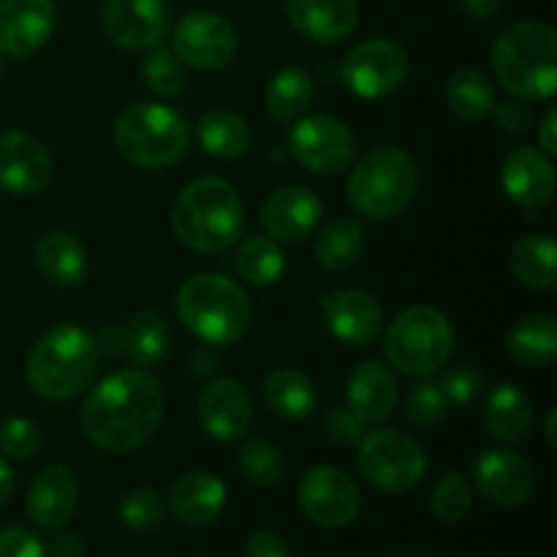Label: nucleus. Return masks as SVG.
I'll return each mask as SVG.
<instances>
[{
	"label": "nucleus",
	"instance_id": "f8f14e48",
	"mask_svg": "<svg viewBox=\"0 0 557 557\" xmlns=\"http://www.w3.org/2000/svg\"><path fill=\"white\" fill-rule=\"evenodd\" d=\"M172 52L180 63L190 69L215 71L223 69L237 54V33L232 22L212 11H196L183 16L172 33Z\"/></svg>",
	"mask_w": 557,
	"mask_h": 557
},
{
	"label": "nucleus",
	"instance_id": "864d4df0",
	"mask_svg": "<svg viewBox=\"0 0 557 557\" xmlns=\"http://www.w3.org/2000/svg\"><path fill=\"white\" fill-rule=\"evenodd\" d=\"M555 417H557V411L553 408V411L547 413V428H544V433H547L549 446H557V438H555Z\"/></svg>",
	"mask_w": 557,
	"mask_h": 557
},
{
	"label": "nucleus",
	"instance_id": "79ce46f5",
	"mask_svg": "<svg viewBox=\"0 0 557 557\" xmlns=\"http://www.w3.org/2000/svg\"><path fill=\"white\" fill-rule=\"evenodd\" d=\"M41 449V430L30 419H9L0 424V451L16 460H27Z\"/></svg>",
	"mask_w": 557,
	"mask_h": 557
},
{
	"label": "nucleus",
	"instance_id": "ddd939ff",
	"mask_svg": "<svg viewBox=\"0 0 557 557\" xmlns=\"http://www.w3.org/2000/svg\"><path fill=\"white\" fill-rule=\"evenodd\" d=\"M299 504L305 515L324 528H343L357 520L362 493L348 473L337 468H313L299 484Z\"/></svg>",
	"mask_w": 557,
	"mask_h": 557
},
{
	"label": "nucleus",
	"instance_id": "c03bdc74",
	"mask_svg": "<svg viewBox=\"0 0 557 557\" xmlns=\"http://www.w3.org/2000/svg\"><path fill=\"white\" fill-rule=\"evenodd\" d=\"M41 539L27 528H3L0 531V557H44Z\"/></svg>",
	"mask_w": 557,
	"mask_h": 557
},
{
	"label": "nucleus",
	"instance_id": "412c9836",
	"mask_svg": "<svg viewBox=\"0 0 557 557\" xmlns=\"http://www.w3.org/2000/svg\"><path fill=\"white\" fill-rule=\"evenodd\" d=\"M321 199L305 185H286L275 190L261 207V223L264 232L275 243H297L313 234L321 218Z\"/></svg>",
	"mask_w": 557,
	"mask_h": 557
},
{
	"label": "nucleus",
	"instance_id": "6e6552de",
	"mask_svg": "<svg viewBox=\"0 0 557 557\" xmlns=\"http://www.w3.org/2000/svg\"><path fill=\"white\" fill-rule=\"evenodd\" d=\"M384 351L400 373L424 379L449 362L455 351V332L441 310L417 305L392 321L384 337Z\"/></svg>",
	"mask_w": 557,
	"mask_h": 557
},
{
	"label": "nucleus",
	"instance_id": "a878e982",
	"mask_svg": "<svg viewBox=\"0 0 557 557\" xmlns=\"http://www.w3.org/2000/svg\"><path fill=\"white\" fill-rule=\"evenodd\" d=\"M226 504V487L207 471H190L174 482L169 506L183 525H207L221 515Z\"/></svg>",
	"mask_w": 557,
	"mask_h": 557
},
{
	"label": "nucleus",
	"instance_id": "423d86ee",
	"mask_svg": "<svg viewBox=\"0 0 557 557\" xmlns=\"http://www.w3.org/2000/svg\"><path fill=\"white\" fill-rule=\"evenodd\" d=\"M114 145L139 169L174 166L188 150V123L166 103H134L117 117Z\"/></svg>",
	"mask_w": 557,
	"mask_h": 557
},
{
	"label": "nucleus",
	"instance_id": "aec40b11",
	"mask_svg": "<svg viewBox=\"0 0 557 557\" xmlns=\"http://www.w3.org/2000/svg\"><path fill=\"white\" fill-rule=\"evenodd\" d=\"M199 422L212 438L237 441L253 422V406L245 386L234 379H218L199 395Z\"/></svg>",
	"mask_w": 557,
	"mask_h": 557
},
{
	"label": "nucleus",
	"instance_id": "8fccbe9b",
	"mask_svg": "<svg viewBox=\"0 0 557 557\" xmlns=\"http://www.w3.org/2000/svg\"><path fill=\"white\" fill-rule=\"evenodd\" d=\"M504 5V0H462V9L473 16V20H490Z\"/></svg>",
	"mask_w": 557,
	"mask_h": 557
},
{
	"label": "nucleus",
	"instance_id": "473e14b6",
	"mask_svg": "<svg viewBox=\"0 0 557 557\" xmlns=\"http://www.w3.org/2000/svg\"><path fill=\"white\" fill-rule=\"evenodd\" d=\"M199 134L201 147L210 156L223 158H239L250 147V128L239 114L226 112V109H215V112H207L199 120Z\"/></svg>",
	"mask_w": 557,
	"mask_h": 557
},
{
	"label": "nucleus",
	"instance_id": "c756f323",
	"mask_svg": "<svg viewBox=\"0 0 557 557\" xmlns=\"http://www.w3.org/2000/svg\"><path fill=\"white\" fill-rule=\"evenodd\" d=\"M315 96V85L308 71L283 69L277 71L267 87V109L277 123H297L310 109Z\"/></svg>",
	"mask_w": 557,
	"mask_h": 557
},
{
	"label": "nucleus",
	"instance_id": "f257e3e1",
	"mask_svg": "<svg viewBox=\"0 0 557 557\" xmlns=\"http://www.w3.org/2000/svg\"><path fill=\"white\" fill-rule=\"evenodd\" d=\"M163 419V389L141 368L107 375L79 411L82 430L103 451H134L156 435Z\"/></svg>",
	"mask_w": 557,
	"mask_h": 557
},
{
	"label": "nucleus",
	"instance_id": "7c9ffc66",
	"mask_svg": "<svg viewBox=\"0 0 557 557\" xmlns=\"http://www.w3.org/2000/svg\"><path fill=\"white\" fill-rule=\"evenodd\" d=\"M515 277L531 288H553L557 283V245L549 237H522L511 248Z\"/></svg>",
	"mask_w": 557,
	"mask_h": 557
},
{
	"label": "nucleus",
	"instance_id": "393cba45",
	"mask_svg": "<svg viewBox=\"0 0 557 557\" xmlns=\"http://www.w3.org/2000/svg\"><path fill=\"white\" fill-rule=\"evenodd\" d=\"M348 411L362 424H381L397 406V381L381 362H362L348 379Z\"/></svg>",
	"mask_w": 557,
	"mask_h": 557
},
{
	"label": "nucleus",
	"instance_id": "e433bc0d",
	"mask_svg": "<svg viewBox=\"0 0 557 557\" xmlns=\"http://www.w3.org/2000/svg\"><path fill=\"white\" fill-rule=\"evenodd\" d=\"M141 76L158 96L174 98L185 90V69L169 47H152L150 58L141 65Z\"/></svg>",
	"mask_w": 557,
	"mask_h": 557
},
{
	"label": "nucleus",
	"instance_id": "b1692460",
	"mask_svg": "<svg viewBox=\"0 0 557 557\" xmlns=\"http://www.w3.org/2000/svg\"><path fill=\"white\" fill-rule=\"evenodd\" d=\"M76 500H79V482L74 471L65 466H49L30 484L27 515L36 525L54 531L74 517Z\"/></svg>",
	"mask_w": 557,
	"mask_h": 557
},
{
	"label": "nucleus",
	"instance_id": "3c124183",
	"mask_svg": "<svg viewBox=\"0 0 557 557\" xmlns=\"http://www.w3.org/2000/svg\"><path fill=\"white\" fill-rule=\"evenodd\" d=\"M54 557H82V542L76 536H60L52 544Z\"/></svg>",
	"mask_w": 557,
	"mask_h": 557
},
{
	"label": "nucleus",
	"instance_id": "0eeeda50",
	"mask_svg": "<svg viewBox=\"0 0 557 557\" xmlns=\"http://www.w3.org/2000/svg\"><path fill=\"white\" fill-rule=\"evenodd\" d=\"M417 163L397 147H375L354 166L348 180V199L362 215L395 218L411 205L417 194Z\"/></svg>",
	"mask_w": 557,
	"mask_h": 557
},
{
	"label": "nucleus",
	"instance_id": "603ef678",
	"mask_svg": "<svg viewBox=\"0 0 557 557\" xmlns=\"http://www.w3.org/2000/svg\"><path fill=\"white\" fill-rule=\"evenodd\" d=\"M11 493H14V473H11V468L0 460V506L11 498Z\"/></svg>",
	"mask_w": 557,
	"mask_h": 557
},
{
	"label": "nucleus",
	"instance_id": "37998d69",
	"mask_svg": "<svg viewBox=\"0 0 557 557\" xmlns=\"http://www.w3.org/2000/svg\"><path fill=\"white\" fill-rule=\"evenodd\" d=\"M438 386L449 406H466V403H471L473 397L482 392L484 379L482 373L473 368H455L449 370V373L441 375Z\"/></svg>",
	"mask_w": 557,
	"mask_h": 557
},
{
	"label": "nucleus",
	"instance_id": "de8ad7c7",
	"mask_svg": "<svg viewBox=\"0 0 557 557\" xmlns=\"http://www.w3.org/2000/svg\"><path fill=\"white\" fill-rule=\"evenodd\" d=\"M245 557H288V547L277 533L259 531L250 536L248 547H245Z\"/></svg>",
	"mask_w": 557,
	"mask_h": 557
},
{
	"label": "nucleus",
	"instance_id": "2eb2a0df",
	"mask_svg": "<svg viewBox=\"0 0 557 557\" xmlns=\"http://www.w3.org/2000/svg\"><path fill=\"white\" fill-rule=\"evenodd\" d=\"M54 25L52 0H0V54L30 58L52 38Z\"/></svg>",
	"mask_w": 557,
	"mask_h": 557
},
{
	"label": "nucleus",
	"instance_id": "cd10ccee",
	"mask_svg": "<svg viewBox=\"0 0 557 557\" xmlns=\"http://www.w3.org/2000/svg\"><path fill=\"white\" fill-rule=\"evenodd\" d=\"M36 261L41 275L58 286H74L85 277L87 253L79 239L69 232H47L38 239Z\"/></svg>",
	"mask_w": 557,
	"mask_h": 557
},
{
	"label": "nucleus",
	"instance_id": "f704fd0d",
	"mask_svg": "<svg viewBox=\"0 0 557 557\" xmlns=\"http://www.w3.org/2000/svg\"><path fill=\"white\" fill-rule=\"evenodd\" d=\"M446 101L457 117L484 120L495 109V87L482 71L460 69L446 85Z\"/></svg>",
	"mask_w": 557,
	"mask_h": 557
},
{
	"label": "nucleus",
	"instance_id": "4be33fe9",
	"mask_svg": "<svg viewBox=\"0 0 557 557\" xmlns=\"http://www.w3.org/2000/svg\"><path fill=\"white\" fill-rule=\"evenodd\" d=\"M321 308H324L332 335L348 346H370L384 326L379 302L359 288H341V292L326 294L321 299Z\"/></svg>",
	"mask_w": 557,
	"mask_h": 557
},
{
	"label": "nucleus",
	"instance_id": "f03ea898",
	"mask_svg": "<svg viewBox=\"0 0 557 557\" xmlns=\"http://www.w3.org/2000/svg\"><path fill=\"white\" fill-rule=\"evenodd\" d=\"M172 226L180 243L190 250L223 253L243 234V201L226 180L199 177L180 190L172 210Z\"/></svg>",
	"mask_w": 557,
	"mask_h": 557
},
{
	"label": "nucleus",
	"instance_id": "4468645a",
	"mask_svg": "<svg viewBox=\"0 0 557 557\" xmlns=\"http://www.w3.org/2000/svg\"><path fill=\"white\" fill-rule=\"evenodd\" d=\"M103 30L114 47L128 52L161 47L169 33V9L163 0H107Z\"/></svg>",
	"mask_w": 557,
	"mask_h": 557
},
{
	"label": "nucleus",
	"instance_id": "2f4dec72",
	"mask_svg": "<svg viewBox=\"0 0 557 557\" xmlns=\"http://www.w3.org/2000/svg\"><path fill=\"white\" fill-rule=\"evenodd\" d=\"M267 403L283 419H308L315 408V389L310 379L299 370L283 368L267 379Z\"/></svg>",
	"mask_w": 557,
	"mask_h": 557
},
{
	"label": "nucleus",
	"instance_id": "9d476101",
	"mask_svg": "<svg viewBox=\"0 0 557 557\" xmlns=\"http://www.w3.org/2000/svg\"><path fill=\"white\" fill-rule=\"evenodd\" d=\"M292 152L299 166L313 174L346 172L357 158V139L346 123L330 117V114H315V117H299L292 128Z\"/></svg>",
	"mask_w": 557,
	"mask_h": 557
},
{
	"label": "nucleus",
	"instance_id": "72a5a7b5",
	"mask_svg": "<svg viewBox=\"0 0 557 557\" xmlns=\"http://www.w3.org/2000/svg\"><path fill=\"white\" fill-rule=\"evenodd\" d=\"M364 228L354 218H337L330 226L321 228L319 243H315V261L324 270H348L354 261L362 256Z\"/></svg>",
	"mask_w": 557,
	"mask_h": 557
},
{
	"label": "nucleus",
	"instance_id": "a18cd8bd",
	"mask_svg": "<svg viewBox=\"0 0 557 557\" xmlns=\"http://www.w3.org/2000/svg\"><path fill=\"white\" fill-rule=\"evenodd\" d=\"M324 428H326V435H330V438L335 441V444H341V446L359 444V438L364 435L362 433L364 424L359 422V419L354 417L348 408H332V411L326 413Z\"/></svg>",
	"mask_w": 557,
	"mask_h": 557
},
{
	"label": "nucleus",
	"instance_id": "9b49d317",
	"mask_svg": "<svg viewBox=\"0 0 557 557\" xmlns=\"http://www.w3.org/2000/svg\"><path fill=\"white\" fill-rule=\"evenodd\" d=\"M341 74L354 96L384 98L406 82L408 54L389 38H370L346 54Z\"/></svg>",
	"mask_w": 557,
	"mask_h": 557
},
{
	"label": "nucleus",
	"instance_id": "ea45409f",
	"mask_svg": "<svg viewBox=\"0 0 557 557\" xmlns=\"http://www.w3.org/2000/svg\"><path fill=\"white\" fill-rule=\"evenodd\" d=\"M446 408H449V403H446L438 381H422V384H417L408 392L406 419L413 428L430 430L446 417Z\"/></svg>",
	"mask_w": 557,
	"mask_h": 557
},
{
	"label": "nucleus",
	"instance_id": "dca6fc26",
	"mask_svg": "<svg viewBox=\"0 0 557 557\" xmlns=\"http://www.w3.org/2000/svg\"><path fill=\"white\" fill-rule=\"evenodd\" d=\"M98 351L109 357H125L136 368H152L161 362L169 351V326L163 324L161 315L141 310L131 315L125 324L103 326L101 335L96 337Z\"/></svg>",
	"mask_w": 557,
	"mask_h": 557
},
{
	"label": "nucleus",
	"instance_id": "a19ab883",
	"mask_svg": "<svg viewBox=\"0 0 557 557\" xmlns=\"http://www.w3.org/2000/svg\"><path fill=\"white\" fill-rule=\"evenodd\" d=\"M163 500L156 490L141 487L134 493L125 495V500L120 504V520L136 533H150L156 531L163 522Z\"/></svg>",
	"mask_w": 557,
	"mask_h": 557
},
{
	"label": "nucleus",
	"instance_id": "20e7f679",
	"mask_svg": "<svg viewBox=\"0 0 557 557\" xmlns=\"http://www.w3.org/2000/svg\"><path fill=\"white\" fill-rule=\"evenodd\" d=\"M96 337L74 324L49 330L27 357V384L44 400H71L92 384L98 373Z\"/></svg>",
	"mask_w": 557,
	"mask_h": 557
},
{
	"label": "nucleus",
	"instance_id": "c9c22d12",
	"mask_svg": "<svg viewBox=\"0 0 557 557\" xmlns=\"http://www.w3.org/2000/svg\"><path fill=\"white\" fill-rule=\"evenodd\" d=\"M237 270L253 286H270L286 270V256L281 243L272 237H250L245 239L237 253Z\"/></svg>",
	"mask_w": 557,
	"mask_h": 557
},
{
	"label": "nucleus",
	"instance_id": "7ed1b4c3",
	"mask_svg": "<svg viewBox=\"0 0 557 557\" xmlns=\"http://www.w3.org/2000/svg\"><path fill=\"white\" fill-rule=\"evenodd\" d=\"M495 79L522 101H544L557 90V33L536 20L506 27L493 44Z\"/></svg>",
	"mask_w": 557,
	"mask_h": 557
},
{
	"label": "nucleus",
	"instance_id": "5701e85b",
	"mask_svg": "<svg viewBox=\"0 0 557 557\" xmlns=\"http://www.w3.org/2000/svg\"><path fill=\"white\" fill-rule=\"evenodd\" d=\"M294 30L315 44H341L357 30V0H286Z\"/></svg>",
	"mask_w": 557,
	"mask_h": 557
},
{
	"label": "nucleus",
	"instance_id": "39448f33",
	"mask_svg": "<svg viewBox=\"0 0 557 557\" xmlns=\"http://www.w3.org/2000/svg\"><path fill=\"white\" fill-rule=\"evenodd\" d=\"M177 313L207 346H232L250 324V299L232 277L201 272L180 288Z\"/></svg>",
	"mask_w": 557,
	"mask_h": 557
},
{
	"label": "nucleus",
	"instance_id": "09e8293b",
	"mask_svg": "<svg viewBox=\"0 0 557 557\" xmlns=\"http://www.w3.org/2000/svg\"><path fill=\"white\" fill-rule=\"evenodd\" d=\"M557 112L555 109H549L547 114H544V120H542V128H539V141H542V147H544V152H547V156H555L557 152Z\"/></svg>",
	"mask_w": 557,
	"mask_h": 557
},
{
	"label": "nucleus",
	"instance_id": "f3484780",
	"mask_svg": "<svg viewBox=\"0 0 557 557\" xmlns=\"http://www.w3.org/2000/svg\"><path fill=\"white\" fill-rule=\"evenodd\" d=\"M473 482L490 504L500 509L522 506L533 493V471L525 457L511 449H487L473 466Z\"/></svg>",
	"mask_w": 557,
	"mask_h": 557
},
{
	"label": "nucleus",
	"instance_id": "1a4fd4ad",
	"mask_svg": "<svg viewBox=\"0 0 557 557\" xmlns=\"http://www.w3.org/2000/svg\"><path fill=\"white\" fill-rule=\"evenodd\" d=\"M359 471L384 493H408L422 482L428 455L413 435L403 430H370L359 438Z\"/></svg>",
	"mask_w": 557,
	"mask_h": 557
},
{
	"label": "nucleus",
	"instance_id": "4c0bfd02",
	"mask_svg": "<svg viewBox=\"0 0 557 557\" xmlns=\"http://www.w3.org/2000/svg\"><path fill=\"white\" fill-rule=\"evenodd\" d=\"M239 468H243L245 479L259 487H270V484L281 482L283 471H286V462H283L281 451L275 449L267 441L256 438L245 444V449L239 451Z\"/></svg>",
	"mask_w": 557,
	"mask_h": 557
},
{
	"label": "nucleus",
	"instance_id": "49530a36",
	"mask_svg": "<svg viewBox=\"0 0 557 557\" xmlns=\"http://www.w3.org/2000/svg\"><path fill=\"white\" fill-rule=\"evenodd\" d=\"M493 112H495V120H498V125L506 131V134H525V131L531 128L533 114L522 101H506L500 103V107H495Z\"/></svg>",
	"mask_w": 557,
	"mask_h": 557
},
{
	"label": "nucleus",
	"instance_id": "c85d7f7f",
	"mask_svg": "<svg viewBox=\"0 0 557 557\" xmlns=\"http://www.w3.org/2000/svg\"><path fill=\"white\" fill-rule=\"evenodd\" d=\"M511 357L528 368H549L557 359V321L553 315H525L506 335Z\"/></svg>",
	"mask_w": 557,
	"mask_h": 557
},
{
	"label": "nucleus",
	"instance_id": "bb28decb",
	"mask_svg": "<svg viewBox=\"0 0 557 557\" xmlns=\"http://www.w3.org/2000/svg\"><path fill=\"white\" fill-rule=\"evenodd\" d=\"M484 422L493 438L517 444L528 435L533 424V406L517 384H498L487 397Z\"/></svg>",
	"mask_w": 557,
	"mask_h": 557
},
{
	"label": "nucleus",
	"instance_id": "6ab92c4d",
	"mask_svg": "<svg viewBox=\"0 0 557 557\" xmlns=\"http://www.w3.org/2000/svg\"><path fill=\"white\" fill-rule=\"evenodd\" d=\"M504 190L528 215L549 205L555 194V166L536 147H517L504 161Z\"/></svg>",
	"mask_w": 557,
	"mask_h": 557
},
{
	"label": "nucleus",
	"instance_id": "a211bd4d",
	"mask_svg": "<svg viewBox=\"0 0 557 557\" xmlns=\"http://www.w3.org/2000/svg\"><path fill=\"white\" fill-rule=\"evenodd\" d=\"M52 180V156L27 134L0 136V188L16 196L41 194Z\"/></svg>",
	"mask_w": 557,
	"mask_h": 557
},
{
	"label": "nucleus",
	"instance_id": "58836bf2",
	"mask_svg": "<svg viewBox=\"0 0 557 557\" xmlns=\"http://www.w3.org/2000/svg\"><path fill=\"white\" fill-rule=\"evenodd\" d=\"M430 506H433V515L438 517L441 522H460L473 506V495H471V484H468V479L457 471L446 473V476L435 484Z\"/></svg>",
	"mask_w": 557,
	"mask_h": 557
}]
</instances>
